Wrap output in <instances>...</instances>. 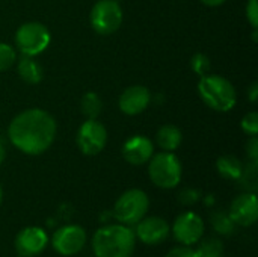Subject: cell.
<instances>
[{"mask_svg": "<svg viewBox=\"0 0 258 257\" xmlns=\"http://www.w3.org/2000/svg\"><path fill=\"white\" fill-rule=\"evenodd\" d=\"M57 124L51 114L44 109L32 108L20 112L8 126L11 144L24 155L39 156L54 142Z\"/></svg>", "mask_w": 258, "mask_h": 257, "instance_id": "6da1fadb", "label": "cell"}, {"mask_svg": "<svg viewBox=\"0 0 258 257\" xmlns=\"http://www.w3.org/2000/svg\"><path fill=\"white\" fill-rule=\"evenodd\" d=\"M132 227L124 224H106L100 227L91 241L95 257H132L136 247Z\"/></svg>", "mask_w": 258, "mask_h": 257, "instance_id": "7a4b0ae2", "label": "cell"}, {"mask_svg": "<svg viewBox=\"0 0 258 257\" xmlns=\"http://www.w3.org/2000/svg\"><path fill=\"white\" fill-rule=\"evenodd\" d=\"M198 94L203 101L216 112H228L237 103L233 83L218 74H206L198 83Z\"/></svg>", "mask_w": 258, "mask_h": 257, "instance_id": "3957f363", "label": "cell"}, {"mask_svg": "<svg viewBox=\"0 0 258 257\" xmlns=\"http://www.w3.org/2000/svg\"><path fill=\"white\" fill-rule=\"evenodd\" d=\"M148 176L157 188L174 189L181 182L183 167L174 151H162L148 161Z\"/></svg>", "mask_w": 258, "mask_h": 257, "instance_id": "277c9868", "label": "cell"}, {"mask_svg": "<svg viewBox=\"0 0 258 257\" xmlns=\"http://www.w3.org/2000/svg\"><path fill=\"white\" fill-rule=\"evenodd\" d=\"M150 209V198L145 191L133 188L119 195L116 200L112 215L113 218L124 226H136L144 217H147Z\"/></svg>", "mask_w": 258, "mask_h": 257, "instance_id": "5b68a950", "label": "cell"}, {"mask_svg": "<svg viewBox=\"0 0 258 257\" xmlns=\"http://www.w3.org/2000/svg\"><path fill=\"white\" fill-rule=\"evenodd\" d=\"M51 41L50 30L39 21H27L15 32V45L24 56L41 55Z\"/></svg>", "mask_w": 258, "mask_h": 257, "instance_id": "8992f818", "label": "cell"}, {"mask_svg": "<svg viewBox=\"0 0 258 257\" xmlns=\"http://www.w3.org/2000/svg\"><path fill=\"white\" fill-rule=\"evenodd\" d=\"M122 9L116 0H100L94 5L89 21L98 35H112L122 24Z\"/></svg>", "mask_w": 258, "mask_h": 257, "instance_id": "52a82bcc", "label": "cell"}, {"mask_svg": "<svg viewBox=\"0 0 258 257\" xmlns=\"http://www.w3.org/2000/svg\"><path fill=\"white\" fill-rule=\"evenodd\" d=\"M88 241L85 229L79 224H65L56 229L50 238L53 250L63 257H71L79 254Z\"/></svg>", "mask_w": 258, "mask_h": 257, "instance_id": "ba28073f", "label": "cell"}, {"mask_svg": "<svg viewBox=\"0 0 258 257\" xmlns=\"http://www.w3.org/2000/svg\"><path fill=\"white\" fill-rule=\"evenodd\" d=\"M204 232H206L204 221L194 211L180 214L174 220V224L171 226V233H172L174 239L180 245H184V247L197 245L203 239Z\"/></svg>", "mask_w": 258, "mask_h": 257, "instance_id": "9c48e42d", "label": "cell"}, {"mask_svg": "<svg viewBox=\"0 0 258 257\" xmlns=\"http://www.w3.org/2000/svg\"><path fill=\"white\" fill-rule=\"evenodd\" d=\"M76 142L86 156H97L107 144V130L98 120H86L77 130Z\"/></svg>", "mask_w": 258, "mask_h": 257, "instance_id": "30bf717a", "label": "cell"}, {"mask_svg": "<svg viewBox=\"0 0 258 257\" xmlns=\"http://www.w3.org/2000/svg\"><path fill=\"white\" fill-rule=\"evenodd\" d=\"M50 242L47 232L38 226L21 229L14 241L15 251L20 257H35L41 254Z\"/></svg>", "mask_w": 258, "mask_h": 257, "instance_id": "8fae6325", "label": "cell"}, {"mask_svg": "<svg viewBox=\"0 0 258 257\" xmlns=\"http://www.w3.org/2000/svg\"><path fill=\"white\" fill-rule=\"evenodd\" d=\"M135 236L145 245H159L171 235V226L160 217H144L135 226Z\"/></svg>", "mask_w": 258, "mask_h": 257, "instance_id": "7c38bea8", "label": "cell"}, {"mask_svg": "<svg viewBox=\"0 0 258 257\" xmlns=\"http://www.w3.org/2000/svg\"><path fill=\"white\" fill-rule=\"evenodd\" d=\"M231 220L236 226L251 227L258 220V198L255 192H243L237 195L228 209Z\"/></svg>", "mask_w": 258, "mask_h": 257, "instance_id": "4fadbf2b", "label": "cell"}, {"mask_svg": "<svg viewBox=\"0 0 258 257\" xmlns=\"http://www.w3.org/2000/svg\"><path fill=\"white\" fill-rule=\"evenodd\" d=\"M153 97L148 88L142 85H132L122 91L118 100V106L125 115H139L142 114L151 103Z\"/></svg>", "mask_w": 258, "mask_h": 257, "instance_id": "5bb4252c", "label": "cell"}, {"mask_svg": "<svg viewBox=\"0 0 258 257\" xmlns=\"http://www.w3.org/2000/svg\"><path fill=\"white\" fill-rule=\"evenodd\" d=\"M154 155V145L150 138L144 135H135L128 138L122 145V158L130 165H144Z\"/></svg>", "mask_w": 258, "mask_h": 257, "instance_id": "9a60e30c", "label": "cell"}, {"mask_svg": "<svg viewBox=\"0 0 258 257\" xmlns=\"http://www.w3.org/2000/svg\"><path fill=\"white\" fill-rule=\"evenodd\" d=\"M17 71H18V76L21 77V80L29 83V85H36L44 77L42 67L35 59V56H24L23 55L17 64Z\"/></svg>", "mask_w": 258, "mask_h": 257, "instance_id": "2e32d148", "label": "cell"}, {"mask_svg": "<svg viewBox=\"0 0 258 257\" xmlns=\"http://www.w3.org/2000/svg\"><path fill=\"white\" fill-rule=\"evenodd\" d=\"M183 141L181 130L174 124L162 126L156 133V142L163 151H175Z\"/></svg>", "mask_w": 258, "mask_h": 257, "instance_id": "e0dca14e", "label": "cell"}, {"mask_svg": "<svg viewBox=\"0 0 258 257\" xmlns=\"http://www.w3.org/2000/svg\"><path fill=\"white\" fill-rule=\"evenodd\" d=\"M243 165L245 164L233 155L221 156L216 161V170H218L219 176L227 179V180H237L242 174Z\"/></svg>", "mask_w": 258, "mask_h": 257, "instance_id": "ac0fdd59", "label": "cell"}, {"mask_svg": "<svg viewBox=\"0 0 258 257\" xmlns=\"http://www.w3.org/2000/svg\"><path fill=\"white\" fill-rule=\"evenodd\" d=\"M210 223L213 226V230L219 236H231L236 232V223L231 220L228 211H215L210 215Z\"/></svg>", "mask_w": 258, "mask_h": 257, "instance_id": "d6986e66", "label": "cell"}, {"mask_svg": "<svg viewBox=\"0 0 258 257\" xmlns=\"http://www.w3.org/2000/svg\"><path fill=\"white\" fill-rule=\"evenodd\" d=\"M80 109H82V114L86 117V120H97L103 111V101L97 92L89 91L83 94L82 101H80Z\"/></svg>", "mask_w": 258, "mask_h": 257, "instance_id": "ffe728a7", "label": "cell"}, {"mask_svg": "<svg viewBox=\"0 0 258 257\" xmlns=\"http://www.w3.org/2000/svg\"><path fill=\"white\" fill-rule=\"evenodd\" d=\"M237 182L245 192H255L258 188V162L249 161L246 165H243Z\"/></svg>", "mask_w": 258, "mask_h": 257, "instance_id": "44dd1931", "label": "cell"}, {"mask_svg": "<svg viewBox=\"0 0 258 257\" xmlns=\"http://www.w3.org/2000/svg\"><path fill=\"white\" fill-rule=\"evenodd\" d=\"M224 242L218 238H209L204 241H200V245L197 248V253L200 257H224Z\"/></svg>", "mask_w": 258, "mask_h": 257, "instance_id": "7402d4cb", "label": "cell"}, {"mask_svg": "<svg viewBox=\"0 0 258 257\" xmlns=\"http://www.w3.org/2000/svg\"><path fill=\"white\" fill-rule=\"evenodd\" d=\"M17 61V52L12 45L0 42V73L9 70Z\"/></svg>", "mask_w": 258, "mask_h": 257, "instance_id": "603a6c76", "label": "cell"}, {"mask_svg": "<svg viewBox=\"0 0 258 257\" xmlns=\"http://www.w3.org/2000/svg\"><path fill=\"white\" fill-rule=\"evenodd\" d=\"M190 67H192L194 73H197L200 77H203V76L209 74V71H210V67H212L210 58L204 53H195L190 59Z\"/></svg>", "mask_w": 258, "mask_h": 257, "instance_id": "cb8c5ba5", "label": "cell"}, {"mask_svg": "<svg viewBox=\"0 0 258 257\" xmlns=\"http://www.w3.org/2000/svg\"><path fill=\"white\" fill-rule=\"evenodd\" d=\"M240 127L242 130L249 135V136H257L258 133V112L252 111L249 114H246L242 121H240Z\"/></svg>", "mask_w": 258, "mask_h": 257, "instance_id": "d4e9b609", "label": "cell"}, {"mask_svg": "<svg viewBox=\"0 0 258 257\" xmlns=\"http://www.w3.org/2000/svg\"><path fill=\"white\" fill-rule=\"evenodd\" d=\"M201 200V191L195 188H184L178 194V201L183 206H194Z\"/></svg>", "mask_w": 258, "mask_h": 257, "instance_id": "484cf974", "label": "cell"}, {"mask_svg": "<svg viewBox=\"0 0 258 257\" xmlns=\"http://www.w3.org/2000/svg\"><path fill=\"white\" fill-rule=\"evenodd\" d=\"M246 18L252 29L258 27V0H248L246 5Z\"/></svg>", "mask_w": 258, "mask_h": 257, "instance_id": "4316f807", "label": "cell"}, {"mask_svg": "<svg viewBox=\"0 0 258 257\" xmlns=\"http://www.w3.org/2000/svg\"><path fill=\"white\" fill-rule=\"evenodd\" d=\"M165 257H200V256H198L197 250H194L192 247L180 245V247H174L172 250H169Z\"/></svg>", "mask_w": 258, "mask_h": 257, "instance_id": "83f0119b", "label": "cell"}, {"mask_svg": "<svg viewBox=\"0 0 258 257\" xmlns=\"http://www.w3.org/2000/svg\"><path fill=\"white\" fill-rule=\"evenodd\" d=\"M246 155L249 161L258 162V139L257 136H251L248 144H246Z\"/></svg>", "mask_w": 258, "mask_h": 257, "instance_id": "f1b7e54d", "label": "cell"}, {"mask_svg": "<svg viewBox=\"0 0 258 257\" xmlns=\"http://www.w3.org/2000/svg\"><path fill=\"white\" fill-rule=\"evenodd\" d=\"M248 97H249L251 103H257V100H258V83L257 82H254V83L249 86V89H248Z\"/></svg>", "mask_w": 258, "mask_h": 257, "instance_id": "f546056e", "label": "cell"}, {"mask_svg": "<svg viewBox=\"0 0 258 257\" xmlns=\"http://www.w3.org/2000/svg\"><path fill=\"white\" fill-rule=\"evenodd\" d=\"M5 158H6V144H5L3 136H0V165L3 164Z\"/></svg>", "mask_w": 258, "mask_h": 257, "instance_id": "4dcf8cb0", "label": "cell"}, {"mask_svg": "<svg viewBox=\"0 0 258 257\" xmlns=\"http://www.w3.org/2000/svg\"><path fill=\"white\" fill-rule=\"evenodd\" d=\"M206 6H210V8H216V6H221L222 3H225L227 0H201Z\"/></svg>", "mask_w": 258, "mask_h": 257, "instance_id": "1f68e13d", "label": "cell"}, {"mask_svg": "<svg viewBox=\"0 0 258 257\" xmlns=\"http://www.w3.org/2000/svg\"><path fill=\"white\" fill-rule=\"evenodd\" d=\"M204 204H206L207 208H209V206L212 208V206L215 204V195H207V197L204 198Z\"/></svg>", "mask_w": 258, "mask_h": 257, "instance_id": "d6a6232c", "label": "cell"}, {"mask_svg": "<svg viewBox=\"0 0 258 257\" xmlns=\"http://www.w3.org/2000/svg\"><path fill=\"white\" fill-rule=\"evenodd\" d=\"M103 214H104V215H100V221H103V223H107L109 218H113L112 212H103Z\"/></svg>", "mask_w": 258, "mask_h": 257, "instance_id": "836d02e7", "label": "cell"}, {"mask_svg": "<svg viewBox=\"0 0 258 257\" xmlns=\"http://www.w3.org/2000/svg\"><path fill=\"white\" fill-rule=\"evenodd\" d=\"M2 200H3V189H2V185H0V204H2Z\"/></svg>", "mask_w": 258, "mask_h": 257, "instance_id": "e575fe53", "label": "cell"}, {"mask_svg": "<svg viewBox=\"0 0 258 257\" xmlns=\"http://www.w3.org/2000/svg\"><path fill=\"white\" fill-rule=\"evenodd\" d=\"M224 257H225V256H224Z\"/></svg>", "mask_w": 258, "mask_h": 257, "instance_id": "d590c367", "label": "cell"}]
</instances>
